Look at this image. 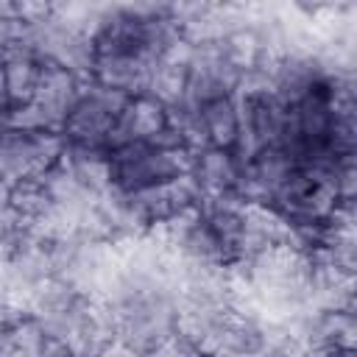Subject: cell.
I'll return each mask as SVG.
<instances>
[{"label":"cell","mask_w":357,"mask_h":357,"mask_svg":"<svg viewBox=\"0 0 357 357\" xmlns=\"http://www.w3.org/2000/svg\"><path fill=\"white\" fill-rule=\"evenodd\" d=\"M98 357H142V354H137V351H131L128 346H123V343H117V340H114V343H112V346H106Z\"/></svg>","instance_id":"13"},{"label":"cell","mask_w":357,"mask_h":357,"mask_svg":"<svg viewBox=\"0 0 357 357\" xmlns=\"http://www.w3.org/2000/svg\"><path fill=\"white\" fill-rule=\"evenodd\" d=\"M25 310L17 304V301H11L8 296H6V290L0 287V337H3V332L17 321V315H22Z\"/></svg>","instance_id":"11"},{"label":"cell","mask_w":357,"mask_h":357,"mask_svg":"<svg viewBox=\"0 0 357 357\" xmlns=\"http://www.w3.org/2000/svg\"><path fill=\"white\" fill-rule=\"evenodd\" d=\"M0 128H3V120H0Z\"/></svg>","instance_id":"18"},{"label":"cell","mask_w":357,"mask_h":357,"mask_svg":"<svg viewBox=\"0 0 357 357\" xmlns=\"http://www.w3.org/2000/svg\"><path fill=\"white\" fill-rule=\"evenodd\" d=\"M45 340L47 337H45L42 326L28 312H22L3 332V337H0V357H42Z\"/></svg>","instance_id":"9"},{"label":"cell","mask_w":357,"mask_h":357,"mask_svg":"<svg viewBox=\"0 0 357 357\" xmlns=\"http://www.w3.org/2000/svg\"><path fill=\"white\" fill-rule=\"evenodd\" d=\"M42 357H78L73 349H67L64 343H59V340H45V349H42Z\"/></svg>","instance_id":"12"},{"label":"cell","mask_w":357,"mask_h":357,"mask_svg":"<svg viewBox=\"0 0 357 357\" xmlns=\"http://www.w3.org/2000/svg\"><path fill=\"white\" fill-rule=\"evenodd\" d=\"M64 156V137L42 128H0V176L17 187L42 181Z\"/></svg>","instance_id":"3"},{"label":"cell","mask_w":357,"mask_h":357,"mask_svg":"<svg viewBox=\"0 0 357 357\" xmlns=\"http://www.w3.org/2000/svg\"><path fill=\"white\" fill-rule=\"evenodd\" d=\"M128 98L106 89L95 81H84L81 92L61 126V137L75 148H106L112 151V134L126 109Z\"/></svg>","instance_id":"4"},{"label":"cell","mask_w":357,"mask_h":357,"mask_svg":"<svg viewBox=\"0 0 357 357\" xmlns=\"http://www.w3.org/2000/svg\"><path fill=\"white\" fill-rule=\"evenodd\" d=\"M190 176L201 192V201H226L240 198L243 184V159L234 151H195ZM243 201V198H240Z\"/></svg>","instance_id":"7"},{"label":"cell","mask_w":357,"mask_h":357,"mask_svg":"<svg viewBox=\"0 0 357 357\" xmlns=\"http://www.w3.org/2000/svg\"><path fill=\"white\" fill-rule=\"evenodd\" d=\"M273 357H304V351L296 349V346H284V349H279Z\"/></svg>","instance_id":"15"},{"label":"cell","mask_w":357,"mask_h":357,"mask_svg":"<svg viewBox=\"0 0 357 357\" xmlns=\"http://www.w3.org/2000/svg\"><path fill=\"white\" fill-rule=\"evenodd\" d=\"M81 78L59 64H45L42 78L36 84V92L31 98L28 106L6 112L3 114V126H14V128H42V131H59L81 92Z\"/></svg>","instance_id":"5"},{"label":"cell","mask_w":357,"mask_h":357,"mask_svg":"<svg viewBox=\"0 0 357 357\" xmlns=\"http://www.w3.org/2000/svg\"><path fill=\"white\" fill-rule=\"evenodd\" d=\"M145 357H206L198 346H192L190 340H184L181 335H173V337H167L165 343H159L151 354H145Z\"/></svg>","instance_id":"10"},{"label":"cell","mask_w":357,"mask_h":357,"mask_svg":"<svg viewBox=\"0 0 357 357\" xmlns=\"http://www.w3.org/2000/svg\"><path fill=\"white\" fill-rule=\"evenodd\" d=\"M0 64H3V81H6V112L28 106L47 61L25 42V36H20L0 53Z\"/></svg>","instance_id":"8"},{"label":"cell","mask_w":357,"mask_h":357,"mask_svg":"<svg viewBox=\"0 0 357 357\" xmlns=\"http://www.w3.org/2000/svg\"><path fill=\"white\" fill-rule=\"evenodd\" d=\"M8 198H11V184L0 176V206H3V204H8Z\"/></svg>","instance_id":"14"},{"label":"cell","mask_w":357,"mask_h":357,"mask_svg":"<svg viewBox=\"0 0 357 357\" xmlns=\"http://www.w3.org/2000/svg\"><path fill=\"white\" fill-rule=\"evenodd\" d=\"M234 103H237V117H240V139H237L234 153L240 159H248L282 142L284 123H287V106L279 100V95L271 89L268 78L259 70H251L243 75L234 92Z\"/></svg>","instance_id":"2"},{"label":"cell","mask_w":357,"mask_h":357,"mask_svg":"<svg viewBox=\"0 0 357 357\" xmlns=\"http://www.w3.org/2000/svg\"><path fill=\"white\" fill-rule=\"evenodd\" d=\"M192 151L181 139L134 142L109 151V190L139 192L190 176Z\"/></svg>","instance_id":"1"},{"label":"cell","mask_w":357,"mask_h":357,"mask_svg":"<svg viewBox=\"0 0 357 357\" xmlns=\"http://www.w3.org/2000/svg\"><path fill=\"white\" fill-rule=\"evenodd\" d=\"M162 139H181L170 123V109L151 95L128 98L117 128L112 134V148L134 145V142H162Z\"/></svg>","instance_id":"6"},{"label":"cell","mask_w":357,"mask_h":357,"mask_svg":"<svg viewBox=\"0 0 357 357\" xmlns=\"http://www.w3.org/2000/svg\"><path fill=\"white\" fill-rule=\"evenodd\" d=\"M315 357H354V351H324V354H315Z\"/></svg>","instance_id":"17"},{"label":"cell","mask_w":357,"mask_h":357,"mask_svg":"<svg viewBox=\"0 0 357 357\" xmlns=\"http://www.w3.org/2000/svg\"><path fill=\"white\" fill-rule=\"evenodd\" d=\"M6 114V81H3V64H0V120Z\"/></svg>","instance_id":"16"}]
</instances>
